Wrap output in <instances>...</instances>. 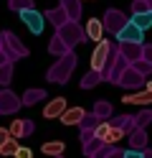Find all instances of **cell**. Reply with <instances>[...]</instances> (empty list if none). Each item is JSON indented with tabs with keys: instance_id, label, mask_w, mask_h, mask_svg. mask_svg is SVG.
I'll return each instance as SVG.
<instances>
[{
	"instance_id": "6da1fadb",
	"label": "cell",
	"mask_w": 152,
	"mask_h": 158,
	"mask_svg": "<svg viewBox=\"0 0 152 158\" xmlns=\"http://www.w3.org/2000/svg\"><path fill=\"white\" fill-rule=\"evenodd\" d=\"M74 69H76V54L66 51L64 56H58L56 64H51V69L46 72V79L51 84H66L71 79V74H74Z\"/></svg>"
},
{
	"instance_id": "7a4b0ae2",
	"label": "cell",
	"mask_w": 152,
	"mask_h": 158,
	"mask_svg": "<svg viewBox=\"0 0 152 158\" xmlns=\"http://www.w3.org/2000/svg\"><path fill=\"white\" fill-rule=\"evenodd\" d=\"M64 41L74 48V46H79V44H84V38H86V28H81V23L79 21H66L64 26H58V31H56Z\"/></svg>"
},
{
	"instance_id": "3957f363",
	"label": "cell",
	"mask_w": 152,
	"mask_h": 158,
	"mask_svg": "<svg viewBox=\"0 0 152 158\" xmlns=\"http://www.w3.org/2000/svg\"><path fill=\"white\" fill-rule=\"evenodd\" d=\"M145 77H147V74H142L137 66H132V64H129L124 72H122V77H119V87H124V89H132V92H134V89H142V87L147 84V82H145Z\"/></svg>"
},
{
	"instance_id": "277c9868",
	"label": "cell",
	"mask_w": 152,
	"mask_h": 158,
	"mask_svg": "<svg viewBox=\"0 0 152 158\" xmlns=\"http://www.w3.org/2000/svg\"><path fill=\"white\" fill-rule=\"evenodd\" d=\"M0 36H3V51H5L10 59H13V61H15V59H23V56L28 54V48H25L23 44H20V38H18L15 33L3 31Z\"/></svg>"
},
{
	"instance_id": "5b68a950",
	"label": "cell",
	"mask_w": 152,
	"mask_h": 158,
	"mask_svg": "<svg viewBox=\"0 0 152 158\" xmlns=\"http://www.w3.org/2000/svg\"><path fill=\"white\" fill-rule=\"evenodd\" d=\"M109 59H111V41H104V38H101V41L96 44V48L91 51V69L104 72Z\"/></svg>"
},
{
	"instance_id": "8992f818",
	"label": "cell",
	"mask_w": 152,
	"mask_h": 158,
	"mask_svg": "<svg viewBox=\"0 0 152 158\" xmlns=\"http://www.w3.org/2000/svg\"><path fill=\"white\" fill-rule=\"evenodd\" d=\"M101 21H104V28L107 31L111 33V36H117L122 28H124L127 23H129V18L122 13V10H114V8H109V10L104 13V18H101Z\"/></svg>"
},
{
	"instance_id": "52a82bcc",
	"label": "cell",
	"mask_w": 152,
	"mask_h": 158,
	"mask_svg": "<svg viewBox=\"0 0 152 158\" xmlns=\"http://www.w3.org/2000/svg\"><path fill=\"white\" fill-rule=\"evenodd\" d=\"M23 107V97L13 94L10 89H0V115H13Z\"/></svg>"
},
{
	"instance_id": "ba28073f",
	"label": "cell",
	"mask_w": 152,
	"mask_h": 158,
	"mask_svg": "<svg viewBox=\"0 0 152 158\" xmlns=\"http://www.w3.org/2000/svg\"><path fill=\"white\" fill-rule=\"evenodd\" d=\"M20 21H23L28 28H30V33H43V26H46V15H41L36 8H28V10H20Z\"/></svg>"
},
{
	"instance_id": "9c48e42d",
	"label": "cell",
	"mask_w": 152,
	"mask_h": 158,
	"mask_svg": "<svg viewBox=\"0 0 152 158\" xmlns=\"http://www.w3.org/2000/svg\"><path fill=\"white\" fill-rule=\"evenodd\" d=\"M119 51L129 64H134L145 56V44L142 41H119Z\"/></svg>"
},
{
	"instance_id": "30bf717a",
	"label": "cell",
	"mask_w": 152,
	"mask_h": 158,
	"mask_svg": "<svg viewBox=\"0 0 152 158\" xmlns=\"http://www.w3.org/2000/svg\"><path fill=\"white\" fill-rule=\"evenodd\" d=\"M129 66V61L124 56H122V51H119V56H117V61L114 64H109L107 69H104V79L107 82H111V84H119V77H122V72Z\"/></svg>"
},
{
	"instance_id": "8fae6325",
	"label": "cell",
	"mask_w": 152,
	"mask_h": 158,
	"mask_svg": "<svg viewBox=\"0 0 152 158\" xmlns=\"http://www.w3.org/2000/svg\"><path fill=\"white\" fill-rule=\"evenodd\" d=\"M117 41H142V44H145V31L129 18V23L117 33Z\"/></svg>"
},
{
	"instance_id": "7c38bea8",
	"label": "cell",
	"mask_w": 152,
	"mask_h": 158,
	"mask_svg": "<svg viewBox=\"0 0 152 158\" xmlns=\"http://www.w3.org/2000/svg\"><path fill=\"white\" fill-rule=\"evenodd\" d=\"M66 107H68V105H66V100H64V97H53V100H51V102L43 107V117H46V120H53V117H61Z\"/></svg>"
},
{
	"instance_id": "4fadbf2b",
	"label": "cell",
	"mask_w": 152,
	"mask_h": 158,
	"mask_svg": "<svg viewBox=\"0 0 152 158\" xmlns=\"http://www.w3.org/2000/svg\"><path fill=\"white\" fill-rule=\"evenodd\" d=\"M84 115H86L84 107H66L64 115H61V123H64V125H81Z\"/></svg>"
},
{
	"instance_id": "5bb4252c",
	"label": "cell",
	"mask_w": 152,
	"mask_h": 158,
	"mask_svg": "<svg viewBox=\"0 0 152 158\" xmlns=\"http://www.w3.org/2000/svg\"><path fill=\"white\" fill-rule=\"evenodd\" d=\"M104 21H99V18H89L86 21V38H91L94 44L101 41V33H104Z\"/></svg>"
},
{
	"instance_id": "9a60e30c",
	"label": "cell",
	"mask_w": 152,
	"mask_h": 158,
	"mask_svg": "<svg viewBox=\"0 0 152 158\" xmlns=\"http://www.w3.org/2000/svg\"><path fill=\"white\" fill-rule=\"evenodd\" d=\"M124 105H152V89H147L145 87V92H132V94H124Z\"/></svg>"
},
{
	"instance_id": "2e32d148",
	"label": "cell",
	"mask_w": 152,
	"mask_h": 158,
	"mask_svg": "<svg viewBox=\"0 0 152 158\" xmlns=\"http://www.w3.org/2000/svg\"><path fill=\"white\" fill-rule=\"evenodd\" d=\"M46 21H51V23L58 28V26H64L66 21H71V18H68V13H66V8L58 5V8H48V10H46Z\"/></svg>"
},
{
	"instance_id": "e0dca14e",
	"label": "cell",
	"mask_w": 152,
	"mask_h": 158,
	"mask_svg": "<svg viewBox=\"0 0 152 158\" xmlns=\"http://www.w3.org/2000/svg\"><path fill=\"white\" fill-rule=\"evenodd\" d=\"M10 133H13L15 138L33 135V120H13L10 123Z\"/></svg>"
},
{
	"instance_id": "ac0fdd59",
	"label": "cell",
	"mask_w": 152,
	"mask_h": 158,
	"mask_svg": "<svg viewBox=\"0 0 152 158\" xmlns=\"http://www.w3.org/2000/svg\"><path fill=\"white\" fill-rule=\"evenodd\" d=\"M48 51H51V56H56V59H58V56H64L66 51H71V46H68V44L64 41V38H61V36L56 33V36L48 41Z\"/></svg>"
},
{
	"instance_id": "d6986e66",
	"label": "cell",
	"mask_w": 152,
	"mask_h": 158,
	"mask_svg": "<svg viewBox=\"0 0 152 158\" xmlns=\"http://www.w3.org/2000/svg\"><path fill=\"white\" fill-rule=\"evenodd\" d=\"M104 79V72H99V69H89L81 79V89H94V87Z\"/></svg>"
},
{
	"instance_id": "ffe728a7",
	"label": "cell",
	"mask_w": 152,
	"mask_h": 158,
	"mask_svg": "<svg viewBox=\"0 0 152 158\" xmlns=\"http://www.w3.org/2000/svg\"><path fill=\"white\" fill-rule=\"evenodd\" d=\"M58 3L66 8V13H68L71 21H79L81 18V10H84V8H81V0H58Z\"/></svg>"
},
{
	"instance_id": "44dd1931",
	"label": "cell",
	"mask_w": 152,
	"mask_h": 158,
	"mask_svg": "<svg viewBox=\"0 0 152 158\" xmlns=\"http://www.w3.org/2000/svg\"><path fill=\"white\" fill-rule=\"evenodd\" d=\"M129 145L132 148H147V130L145 127H137V130L129 133Z\"/></svg>"
},
{
	"instance_id": "7402d4cb",
	"label": "cell",
	"mask_w": 152,
	"mask_h": 158,
	"mask_svg": "<svg viewBox=\"0 0 152 158\" xmlns=\"http://www.w3.org/2000/svg\"><path fill=\"white\" fill-rule=\"evenodd\" d=\"M132 21H134L142 31L152 28V10H139V13H132Z\"/></svg>"
},
{
	"instance_id": "603a6c76",
	"label": "cell",
	"mask_w": 152,
	"mask_h": 158,
	"mask_svg": "<svg viewBox=\"0 0 152 158\" xmlns=\"http://www.w3.org/2000/svg\"><path fill=\"white\" fill-rule=\"evenodd\" d=\"M43 100H46V89H28L23 94V107H30V105L43 102Z\"/></svg>"
},
{
	"instance_id": "cb8c5ba5",
	"label": "cell",
	"mask_w": 152,
	"mask_h": 158,
	"mask_svg": "<svg viewBox=\"0 0 152 158\" xmlns=\"http://www.w3.org/2000/svg\"><path fill=\"white\" fill-rule=\"evenodd\" d=\"M91 112H94L96 117H101V120H109V117H111V112H114V110H111V105L107 102V100H99L94 107H91Z\"/></svg>"
},
{
	"instance_id": "d4e9b609",
	"label": "cell",
	"mask_w": 152,
	"mask_h": 158,
	"mask_svg": "<svg viewBox=\"0 0 152 158\" xmlns=\"http://www.w3.org/2000/svg\"><path fill=\"white\" fill-rule=\"evenodd\" d=\"M46 156H64V151H66V143L64 140H51V143H46L43 148H41Z\"/></svg>"
},
{
	"instance_id": "484cf974",
	"label": "cell",
	"mask_w": 152,
	"mask_h": 158,
	"mask_svg": "<svg viewBox=\"0 0 152 158\" xmlns=\"http://www.w3.org/2000/svg\"><path fill=\"white\" fill-rule=\"evenodd\" d=\"M101 145H104V140H101V138H94V140H89V143L84 145V156H99Z\"/></svg>"
},
{
	"instance_id": "4316f807",
	"label": "cell",
	"mask_w": 152,
	"mask_h": 158,
	"mask_svg": "<svg viewBox=\"0 0 152 158\" xmlns=\"http://www.w3.org/2000/svg\"><path fill=\"white\" fill-rule=\"evenodd\" d=\"M18 148H20V145H18V138L13 135L5 145H0V156H15V151H18Z\"/></svg>"
},
{
	"instance_id": "83f0119b",
	"label": "cell",
	"mask_w": 152,
	"mask_h": 158,
	"mask_svg": "<svg viewBox=\"0 0 152 158\" xmlns=\"http://www.w3.org/2000/svg\"><path fill=\"white\" fill-rule=\"evenodd\" d=\"M8 5H10V10H28V8H33V0H8Z\"/></svg>"
},
{
	"instance_id": "f1b7e54d",
	"label": "cell",
	"mask_w": 152,
	"mask_h": 158,
	"mask_svg": "<svg viewBox=\"0 0 152 158\" xmlns=\"http://www.w3.org/2000/svg\"><path fill=\"white\" fill-rule=\"evenodd\" d=\"M13 79V61L10 64H0V84H8Z\"/></svg>"
},
{
	"instance_id": "f546056e",
	"label": "cell",
	"mask_w": 152,
	"mask_h": 158,
	"mask_svg": "<svg viewBox=\"0 0 152 158\" xmlns=\"http://www.w3.org/2000/svg\"><path fill=\"white\" fill-rule=\"evenodd\" d=\"M134 117H137V125H139V127H147V125L152 123V110L145 107V110H142L139 115H134Z\"/></svg>"
},
{
	"instance_id": "4dcf8cb0",
	"label": "cell",
	"mask_w": 152,
	"mask_h": 158,
	"mask_svg": "<svg viewBox=\"0 0 152 158\" xmlns=\"http://www.w3.org/2000/svg\"><path fill=\"white\" fill-rule=\"evenodd\" d=\"M99 123H101V117H96L94 112H91V115L86 112V115H84V120H81V125H79V127H96Z\"/></svg>"
},
{
	"instance_id": "1f68e13d",
	"label": "cell",
	"mask_w": 152,
	"mask_h": 158,
	"mask_svg": "<svg viewBox=\"0 0 152 158\" xmlns=\"http://www.w3.org/2000/svg\"><path fill=\"white\" fill-rule=\"evenodd\" d=\"M139 10H152L150 0H134V3H132V13H139Z\"/></svg>"
},
{
	"instance_id": "d6a6232c",
	"label": "cell",
	"mask_w": 152,
	"mask_h": 158,
	"mask_svg": "<svg viewBox=\"0 0 152 158\" xmlns=\"http://www.w3.org/2000/svg\"><path fill=\"white\" fill-rule=\"evenodd\" d=\"M132 66H137V69H139L142 74H150V72H152V64L147 61V59H139V61H134Z\"/></svg>"
},
{
	"instance_id": "836d02e7",
	"label": "cell",
	"mask_w": 152,
	"mask_h": 158,
	"mask_svg": "<svg viewBox=\"0 0 152 158\" xmlns=\"http://www.w3.org/2000/svg\"><path fill=\"white\" fill-rule=\"evenodd\" d=\"M10 138H13V133H10V127H0V145H5Z\"/></svg>"
},
{
	"instance_id": "e575fe53",
	"label": "cell",
	"mask_w": 152,
	"mask_h": 158,
	"mask_svg": "<svg viewBox=\"0 0 152 158\" xmlns=\"http://www.w3.org/2000/svg\"><path fill=\"white\" fill-rule=\"evenodd\" d=\"M30 156H33V153H30L28 148H23V145H20L18 151H15V158H30Z\"/></svg>"
},
{
	"instance_id": "d590c367",
	"label": "cell",
	"mask_w": 152,
	"mask_h": 158,
	"mask_svg": "<svg viewBox=\"0 0 152 158\" xmlns=\"http://www.w3.org/2000/svg\"><path fill=\"white\" fill-rule=\"evenodd\" d=\"M142 59H147V61L152 64V46L150 44H145V56H142Z\"/></svg>"
},
{
	"instance_id": "8d00e7d4",
	"label": "cell",
	"mask_w": 152,
	"mask_h": 158,
	"mask_svg": "<svg viewBox=\"0 0 152 158\" xmlns=\"http://www.w3.org/2000/svg\"><path fill=\"white\" fill-rule=\"evenodd\" d=\"M145 87H147V89H152V79H150V82H147V84H145Z\"/></svg>"
},
{
	"instance_id": "74e56055",
	"label": "cell",
	"mask_w": 152,
	"mask_h": 158,
	"mask_svg": "<svg viewBox=\"0 0 152 158\" xmlns=\"http://www.w3.org/2000/svg\"><path fill=\"white\" fill-rule=\"evenodd\" d=\"M0 51H3V36H0Z\"/></svg>"
},
{
	"instance_id": "f35d334b",
	"label": "cell",
	"mask_w": 152,
	"mask_h": 158,
	"mask_svg": "<svg viewBox=\"0 0 152 158\" xmlns=\"http://www.w3.org/2000/svg\"><path fill=\"white\" fill-rule=\"evenodd\" d=\"M150 8H152V0H150Z\"/></svg>"
}]
</instances>
